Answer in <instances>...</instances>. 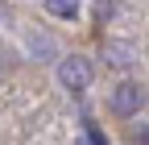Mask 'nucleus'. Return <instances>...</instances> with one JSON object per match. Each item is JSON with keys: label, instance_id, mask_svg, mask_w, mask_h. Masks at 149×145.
I'll return each instance as SVG.
<instances>
[{"label": "nucleus", "instance_id": "f03ea898", "mask_svg": "<svg viewBox=\"0 0 149 145\" xmlns=\"http://www.w3.org/2000/svg\"><path fill=\"white\" fill-rule=\"evenodd\" d=\"M91 79H95V70H91V62L79 58V54H70V58L58 62V83L66 87V91H87Z\"/></svg>", "mask_w": 149, "mask_h": 145}, {"label": "nucleus", "instance_id": "7ed1b4c3", "mask_svg": "<svg viewBox=\"0 0 149 145\" xmlns=\"http://www.w3.org/2000/svg\"><path fill=\"white\" fill-rule=\"evenodd\" d=\"M46 13L62 17V21H74V17H79V0H46Z\"/></svg>", "mask_w": 149, "mask_h": 145}, {"label": "nucleus", "instance_id": "20e7f679", "mask_svg": "<svg viewBox=\"0 0 149 145\" xmlns=\"http://www.w3.org/2000/svg\"><path fill=\"white\" fill-rule=\"evenodd\" d=\"M79 145H108V137L100 133V124H91V120H87V124H83V137H79Z\"/></svg>", "mask_w": 149, "mask_h": 145}, {"label": "nucleus", "instance_id": "f257e3e1", "mask_svg": "<svg viewBox=\"0 0 149 145\" xmlns=\"http://www.w3.org/2000/svg\"><path fill=\"white\" fill-rule=\"evenodd\" d=\"M108 108H112L116 116H124V120H128V116H137L141 108H145V87H141L137 79H124L116 91L108 96Z\"/></svg>", "mask_w": 149, "mask_h": 145}]
</instances>
